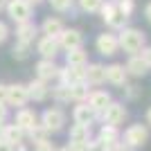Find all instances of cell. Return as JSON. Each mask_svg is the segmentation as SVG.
Listing matches in <instances>:
<instances>
[{
  "label": "cell",
  "instance_id": "3957f363",
  "mask_svg": "<svg viewBox=\"0 0 151 151\" xmlns=\"http://www.w3.org/2000/svg\"><path fill=\"white\" fill-rule=\"evenodd\" d=\"M65 111L59 106H50V108H45L43 115H41V122L38 124L45 129V133L50 135V133H59L63 131V126H65Z\"/></svg>",
  "mask_w": 151,
  "mask_h": 151
},
{
  "label": "cell",
  "instance_id": "7a4b0ae2",
  "mask_svg": "<svg viewBox=\"0 0 151 151\" xmlns=\"http://www.w3.org/2000/svg\"><path fill=\"white\" fill-rule=\"evenodd\" d=\"M99 16H101V20H104V25L111 27L113 32H120V29H124V27L129 25V18L117 9V5H115L113 0H104V5H101V9H99Z\"/></svg>",
  "mask_w": 151,
  "mask_h": 151
},
{
  "label": "cell",
  "instance_id": "484cf974",
  "mask_svg": "<svg viewBox=\"0 0 151 151\" xmlns=\"http://www.w3.org/2000/svg\"><path fill=\"white\" fill-rule=\"evenodd\" d=\"M90 95V88L86 86V83H75V86H70V101H75V104H81V101L88 99Z\"/></svg>",
  "mask_w": 151,
  "mask_h": 151
},
{
  "label": "cell",
  "instance_id": "44dd1931",
  "mask_svg": "<svg viewBox=\"0 0 151 151\" xmlns=\"http://www.w3.org/2000/svg\"><path fill=\"white\" fill-rule=\"evenodd\" d=\"M93 140V126H81V124H72L68 131V142L72 145H88Z\"/></svg>",
  "mask_w": 151,
  "mask_h": 151
},
{
  "label": "cell",
  "instance_id": "8fae6325",
  "mask_svg": "<svg viewBox=\"0 0 151 151\" xmlns=\"http://www.w3.org/2000/svg\"><path fill=\"white\" fill-rule=\"evenodd\" d=\"M27 101H29V95H27L25 83H9V86H7V104H9V106L25 108Z\"/></svg>",
  "mask_w": 151,
  "mask_h": 151
},
{
  "label": "cell",
  "instance_id": "277c9868",
  "mask_svg": "<svg viewBox=\"0 0 151 151\" xmlns=\"http://www.w3.org/2000/svg\"><path fill=\"white\" fill-rule=\"evenodd\" d=\"M147 140H149V129H147L145 124H131L126 126L124 135H122V145H126L129 149H140V147L147 145Z\"/></svg>",
  "mask_w": 151,
  "mask_h": 151
},
{
  "label": "cell",
  "instance_id": "f35d334b",
  "mask_svg": "<svg viewBox=\"0 0 151 151\" xmlns=\"http://www.w3.org/2000/svg\"><path fill=\"white\" fill-rule=\"evenodd\" d=\"M7 120V104H0V126L5 124Z\"/></svg>",
  "mask_w": 151,
  "mask_h": 151
},
{
  "label": "cell",
  "instance_id": "9c48e42d",
  "mask_svg": "<svg viewBox=\"0 0 151 151\" xmlns=\"http://www.w3.org/2000/svg\"><path fill=\"white\" fill-rule=\"evenodd\" d=\"M59 47L61 50H77V47H83V34L81 29H77V27H65V29L59 34Z\"/></svg>",
  "mask_w": 151,
  "mask_h": 151
},
{
  "label": "cell",
  "instance_id": "83f0119b",
  "mask_svg": "<svg viewBox=\"0 0 151 151\" xmlns=\"http://www.w3.org/2000/svg\"><path fill=\"white\" fill-rule=\"evenodd\" d=\"M29 54H32V45L20 43V41H16V43L12 45V57L16 59V61H25V59H29Z\"/></svg>",
  "mask_w": 151,
  "mask_h": 151
},
{
  "label": "cell",
  "instance_id": "b9f144b4",
  "mask_svg": "<svg viewBox=\"0 0 151 151\" xmlns=\"http://www.w3.org/2000/svg\"><path fill=\"white\" fill-rule=\"evenodd\" d=\"M145 117H147V124H149V126H151V106H149V108H147V115H145Z\"/></svg>",
  "mask_w": 151,
  "mask_h": 151
},
{
  "label": "cell",
  "instance_id": "836d02e7",
  "mask_svg": "<svg viewBox=\"0 0 151 151\" xmlns=\"http://www.w3.org/2000/svg\"><path fill=\"white\" fill-rule=\"evenodd\" d=\"M86 151H108L106 149V145H104V142H101V140H90L88 145H86Z\"/></svg>",
  "mask_w": 151,
  "mask_h": 151
},
{
  "label": "cell",
  "instance_id": "ffe728a7",
  "mask_svg": "<svg viewBox=\"0 0 151 151\" xmlns=\"http://www.w3.org/2000/svg\"><path fill=\"white\" fill-rule=\"evenodd\" d=\"M65 29V23H63L59 16H45V20L41 23L38 32L43 36H50V38H59V34Z\"/></svg>",
  "mask_w": 151,
  "mask_h": 151
},
{
  "label": "cell",
  "instance_id": "74e56055",
  "mask_svg": "<svg viewBox=\"0 0 151 151\" xmlns=\"http://www.w3.org/2000/svg\"><path fill=\"white\" fill-rule=\"evenodd\" d=\"M0 104H7V83H0Z\"/></svg>",
  "mask_w": 151,
  "mask_h": 151
},
{
  "label": "cell",
  "instance_id": "4fadbf2b",
  "mask_svg": "<svg viewBox=\"0 0 151 151\" xmlns=\"http://www.w3.org/2000/svg\"><path fill=\"white\" fill-rule=\"evenodd\" d=\"M83 83L86 86H101V83H106V65L104 63H86Z\"/></svg>",
  "mask_w": 151,
  "mask_h": 151
},
{
  "label": "cell",
  "instance_id": "d4e9b609",
  "mask_svg": "<svg viewBox=\"0 0 151 151\" xmlns=\"http://www.w3.org/2000/svg\"><path fill=\"white\" fill-rule=\"evenodd\" d=\"M86 63H88V52L83 47L65 52V65H86Z\"/></svg>",
  "mask_w": 151,
  "mask_h": 151
},
{
  "label": "cell",
  "instance_id": "8d00e7d4",
  "mask_svg": "<svg viewBox=\"0 0 151 151\" xmlns=\"http://www.w3.org/2000/svg\"><path fill=\"white\" fill-rule=\"evenodd\" d=\"M7 36H9V27H7L5 23L0 20V43H5V41H7Z\"/></svg>",
  "mask_w": 151,
  "mask_h": 151
},
{
  "label": "cell",
  "instance_id": "f6af8a7d",
  "mask_svg": "<svg viewBox=\"0 0 151 151\" xmlns=\"http://www.w3.org/2000/svg\"><path fill=\"white\" fill-rule=\"evenodd\" d=\"M2 126H5V124H2ZM2 126H0V131H2Z\"/></svg>",
  "mask_w": 151,
  "mask_h": 151
},
{
  "label": "cell",
  "instance_id": "d590c367",
  "mask_svg": "<svg viewBox=\"0 0 151 151\" xmlns=\"http://www.w3.org/2000/svg\"><path fill=\"white\" fill-rule=\"evenodd\" d=\"M57 151H86V145H72V142H68L65 147H61Z\"/></svg>",
  "mask_w": 151,
  "mask_h": 151
},
{
  "label": "cell",
  "instance_id": "5b68a950",
  "mask_svg": "<svg viewBox=\"0 0 151 151\" xmlns=\"http://www.w3.org/2000/svg\"><path fill=\"white\" fill-rule=\"evenodd\" d=\"M5 12H7V16L18 25V23H27V20H32L34 7H32L27 0H7Z\"/></svg>",
  "mask_w": 151,
  "mask_h": 151
},
{
  "label": "cell",
  "instance_id": "9a60e30c",
  "mask_svg": "<svg viewBox=\"0 0 151 151\" xmlns=\"http://www.w3.org/2000/svg\"><path fill=\"white\" fill-rule=\"evenodd\" d=\"M36 52L41 54V59H50V61H54L57 54L61 52V47H59V41H57V38L38 36L36 38Z\"/></svg>",
  "mask_w": 151,
  "mask_h": 151
},
{
  "label": "cell",
  "instance_id": "bcb514c9",
  "mask_svg": "<svg viewBox=\"0 0 151 151\" xmlns=\"http://www.w3.org/2000/svg\"><path fill=\"white\" fill-rule=\"evenodd\" d=\"M113 2H117V0H113Z\"/></svg>",
  "mask_w": 151,
  "mask_h": 151
},
{
  "label": "cell",
  "instance_id": "d6986e66",
  "mask_svg": "<svg viewBox=\"0 0 151 151\" xmlns=\"http://www.w3.org/2000/svg\"><path fill=\"white\" fill-rule=\"evenodd\" d=\"M27 86V95H29V101H45L47 97H50V83L41 81V79H32L29 83H25Z\"/></svg>",
  "mask_w": 151,
  "mask_h": 151
},
{
  "label": "cell",
  "instance_id": "cb8c5ba5",
  "mask_svg": "<svg viewBox=\"0 0 151 151\" xmlns=\"http://www.w3.org/2000/svg\"><path fill=\"white\" fill-rule=\"evenodd\" d=\"M0 140H5L9 147H18L25 142V133L20 131L16 124H5L2 131H0Z\"/></svg>",
  "mask_w": 151,
  "mask_h": 151
},
{
  "label": "cell",
  "instance_id": "8992f818",
  "mask_svg": "<svg viewBox=\"0 0 151 151\" xmlns=\"http://www.w3.org/2000/svg\"><path fill=\"white\" fill-rule=\"evenodd\" d=\"M126 117H129V111H126V106L122 101H111V104L104 108V113L99 115V120L104 122V124L117 126V129H120V124H124Z\"/></svg>",
  "mask_w": 151,
  "mask_h": 151
},
{
  "label": "cell",
  "instance_id": "7c38bea8",
  "mask_svg": "<svg viewBox=\"0 0 151 151\" xmlns=\"http://www.w3.org/2000/svg\"><path fill=\"white\" fill-rule=\"evenodd\" d=\"M111 101H113V97H111V93H108V90L95 88V90H90L88 99H86V104H88V106L95 111V115L99 117V115L104 113V108H106L108 104H111Z\"/></svg>",
  "mask_w": 151,
  "mask_h": 151
},
{
  "label": "cell",
  "instance_id": "f1b7e54d",
  "mask_svg": "<svg viewBox=\"0 0 151 151\" xmlns=\"http://www.w3.org/2000/svg\"><path fill=\"white\" fill-rule=\"evenodd\" d=\"M101 5H104V0H77V7L83 14H99Z\"/></svg>",
  "mask_w": 151,
  "mask_h": 151
},
{
  "label": "cell",
  "instance_id": "e0dca14e",
  "mask_svg": "<svg viewBox=\"0 0 151 151\" xmlns=\"http://www.w3.org/2000/svg\"><path fill=\"white\" fill-rule=\"evenodd\" d=\"M72 120H75V124L93 126V122L97 120V115H95V111L86 101H81V104H75V108H72Z\"/></svg>",
  "mask_w": 151,
  "mask_h": 151
},
{
  "label": "cell",
  "instance_id": "d6a6232c",
  "mask_svg": "<svg viewBox=\"0 0 151 151\" xmlns=\"http://www.w3.org/2000/svg\"><path fill=\"white\" fill-rule=\"evenodd\" d=\"M34 151H57V147H54V142L50 138H43L38 142H34Z\"/></svg>",
  "mask_w": 151,
  "mask_h": 151
},
{
  "label": "cell",
  "instance_id": "7bdbcfd3",
  "mask_svg": "<svg viewBox=\"0 0 151 151\" xmlns=\"http://www.w3.org/2000/svg\"><path fill=\"white\" fill-rule=\"evenodd\" d=\"M27 2H29L32 7H36V5H41V2H43V0H27Z\"/></svg>",
  "mask_w": 151,
  "mask_h": 151
},
{
  "label": "cell",
  "instance_id": "6da1fadb",
  "mask_svg": "<svg viewBox=\"0 0 151 151\" xmlns=\"http://www.w3.org/2000/svg\"><path fill=\"white\" fill-rule=\"evenodd\" d=\"M115 34H117V43H120V50H124L129 57H131V54H138V52L147 45V36H145V32L138 29V27H129V25H126L124 29L115 32Z\"/></svg>",
  "mask_w": 151,
  "mask_h": 151
},
{
  "label": "cell",
  "instance_id": "603a6c76",
  "mask_svg": "<svg viewBox=\"0 0 151 151\" xmlns=\"http://www.w3.org/2000/svg\"><path fill=\"white\" fill-rule=\"evenodd\" d=\"M124 70L126 75L133 77V79H140V77H147V72H149V68H147V63L140 59V54H131V57L126 59L124 63Z\"/></svg>",
  "mask_w": 151,
  "mask_h": 151
},
{
  "label": "cell",
  "instance_id": "4dcf8cb0",
  "mask_svg": "<svg viewBox=\"0 0 151 151\" xmlns=\"http://www.w3.org/2000/svg\"><path fill=\"white\" fill-rule=\"evenodd\" d=\"M115 5H117V9L124 14L126 18H131V14L135 12V0H117Z\"/></svg>",
  "mask_w": 151,
  "mask_h": 151
},
{
  "label": "cell",
  "instance_id": "30bf717a",
  "mask_svg": "<svg viewBox=\"0 0 151 151\" xmlns=\"http://www.w3.org/2000/svg\"><path fill=\"white\" fill-rule=\"evenodd\" d=\"M14 124L18 126L20 131L25 133H29V131H34L38 126V115H36V111H32V108H18L16 111V117H14Z\"/></svg>",
  "mask_w": 151,
  "mask_h": 151
},
{
  "label": "cell",
  "instance_id": "f546056e",
  "mask_svg": "<svg viewBox=\"0 0 151 151\" xmlns=\"http://www.w3.org/2000/svg\"><path fill=\"white\" fill-rule=\"evenodd\" d=\"M50 2V7L54 9V12L59 14H65V12H72L77 5V0H47Z\"/></svg>",
  "mask_w": 151,
  "mask_h": 151
},
{
  "label": "cell",
  "instance_id": "ab89813d",
  "mask_svg": "<svg viewBox=\"0 0 151 151\" xmlns=\"http://www.w3.org/2000/svg\"><path fill=\"white\" fill-rule=\"evenodd\" d=\"M145 18L151 23V2H147V5H145Z\"/></svg>",
  "mask_w": 151,
  "mask_h": 151
},
{
  "label": "cell",
  "instance_id": "e575fe53",
  "mask_svg": "<svg viewBox=\"0 0 151 151\" xmlns=\"http://www.w3.org/2000/svg\"><path fill=\"white\" fill-rule=\"evenodd\" d=\"M138 54H140V59H142V61L147 63V68L151 70V45H145V47H142V50H140Z\"/></svg>",
  "mask_w": 151,
  "mask_h": 151
},
{
  "label": "cell",
  "instance_id": "ee69618b",
  "mask_svg": "<svg viewBox=\"0 0 151 151\" xmlns=\"http://www.w3.org/2000/svg\"><path fill=\"white\" fill-rule=\"evenodd\" d=\"M7 7V0H0V9H5Z\"/></svg>",
  "mask_w": 151,
  "mask_h": 151
},
{
  "label": "cell",
  "instance_id": "2e32d148",
  "mask_svg": "<svg viewBox=\"0 0 151 151\" xmlns=\"http://www.w3.org/2000/svg\"><path fill=\"white\" fill-rule=\"evenodd\" d=\"M97 140H101L106 145L108 151H115V147L122 142V135H120V129L117 126H108V124H101L99 133H97Z\"/></svg>",
  "mask_w": 151,
  "mask_h": 151
},
{
  "label": "cell",
  "instance_id": "ac0fdd59",
  "mask_svg": "<svg viewBox=\"0 0 151 151\" xmlns=\"http://www.w3.org/2000/svg\"><path fill=\"white\" fill-rule=\"evenodd\" d=\"M36 38H38V25L34 20H27V23H18L16 25V41L32 45Z\"/></svg>",
  "mask_w": 151,
  "mask_h": 151
},
{
  "label": "cell",
  "instance_id": "4316f807",
  "mask_svg": "<svg viewBox=\"0 0 151 151\" xmlns=\"http://www.w3.org/2000/svg\"><path fill=\"white\" fill-rule=\"evenodd\" d=\"M50 95L57 104H70V86H63V83H57L54 88H50Z\"/></svg>",
  "mask_w": 151,
  "mask_h": 151
},
{
  "label": "cell",
  "instance_id": "1f68e13d",
  "mask_svg": "<svg viewBox=\"0 0 151 151\" xmlns=\"http://www.w3.org/2000/svg\"><path fill=\"white\" fill-rule=\"evenodd\" d=\"M122 90H124V99L126 101H135L140 97V86H135V83H126Z\"/></svg>",
  "mask_w": 151,
  "mask_h": 151
},
{
  "label": "cell",
  "instance_id": "ba28073f",
  "mask_svg": "<svg viewBox=\"0 0 151 151\" xmlns=\"http://www.w3.org/2000/svg\"><path fill=\"white\" fill-rule=\"evenodd\" d=\"M95 47L101 57H115L120 52V43H117V34L115 32H104L95 38Z\"/></svg>",
  "mask_w": 151,
  "mask_h": 151
},
{
  "label": "cell",
  "instance_id": "5bb4252c",
  "mask_svg": "<svg viewBox=\"0 0 151 151\" xmlns=\"http://www.w3.org/2000/svg\"><path fill=\"white\" fill-rule=\"evenodd\" d=\"M106 83H111L115 88H124L129 83V75L124 70V63H111V65H106Z\"/></svg>",
  "mask_w": 151,
  "mask_h": 151
},
{
  "label": "cell",
  "instance_id": "60d3db41",
  "mask_svg": "<svg viewBox=\"0 0 151 151\" xmlns=\"http://www.w3.org/2000/svg\"><path fill=\"white\" fill-rule=\"evenodd\" d=\"M0 151H14V147H9L5 140H0Z\"/></svg>",
  "mask_w": 151,
  "mask_h": 151
},
{
  "label": "cell",
  "instance_id": "7402d4cb",
  "mask_svg": "<svg viewBox=\"0 0 151 151\" xmlns=\"http://www.w3.org/2000/svg\"><path fill=\"white\" fill-rule=\"evenodd\" d=\"M57 75H59V65L54 61H50V59H41V61L36 63V79L50 83L52 79H57Z\"/></svg>",
  "mask_w": 151,
  "mask_h": 151
},
{
  "label": "cell",
  "instance_id": "52a82bcc",
  "mask_svg": "<svg viewBox=\"0 0 151 151\" xmlns=\"http://www.w3.org/2000/svg\"><path fill=\"white\" fill-rule=\"evenodd\" d=\"M83 75H86V65H59L57 81L63 86H75L83 81Z\"/></svg>",
  "mask_w": 151,
  "mask_h": 151
}]
</instances>
